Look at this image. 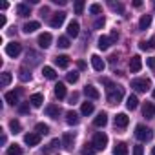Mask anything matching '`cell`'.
<instances>
[{"label":"cell","instance_id":"1","mask_svg":"<svg viewBox=\"0 0 155 155\" xmlns=\"http://www.w3.org/2000/svg\"><path fill=\"white\" fill-rule=\"evenodd\" d=\"M122 97H124V88H120V86H110L108 88V102L110 104H119Z\"/></svg>","mask_w":155,"mask_h":155},{"label":"cell","instance_id":"2","mask_svg":"<svg viewBox=\"0 0 155 155\" xmlns=\"http://www.w3.org/2000/svg\"><path fill=\"white\" fill-rule=\"evenodd\" d=\"M135 137H137L139 140L146 142V140H151V139H153V131H151L150 128H146V126L139 124V126L135 128Z\"/></svg>","mask_w":155,"mask_h":155},{"label":"cell","instance_id":"3","mask_svg":"<svg viewBox=\"0 0 155 155\" xmlns=\"http://www.w3.org/2000/svg\"><path fill=\"white\" fill-rule=\"evenodd\" d=\"M93 148L95 150H104L106 146H108V135L106 133H102V131H99V133H95L93 135Z\"/></svg>","mask_w":155,"mask_h":155},{"label":"cell","instance_id":"4","mask_svg":"<svg viewBox=\"0 0 155 155\" xmlns=\"http://www.w3.org/2000/svg\"><path fill=\"white\" fill-rule=\"evenodd\" d=\"M150 86H151L150 79H133L131 81V88L135 91H146V90H150Z\"/></svg>","mask_w":155,"mask_h":155},{"label":"cell","instance_id":"5","mask_svg":"<svg viewBox=\"0 0 155 155\" xmlns=\"http://www.w3.org/2000/svg\"><path fill=\"white\" fill-rule=\"evenodd\" d=\"M20 51H22V46H20L18 42H9V44H6V55H8V57L17 58V57L20 55Z\"/></svg>","mask_w":155,"mask_h":155},{"label":"cell","instance_id":"6","mask_svg":"<svg viewBox=\"0 0 155 155\" xmlns=\"http://www.w3.org/2000/svg\"><path fill=\"white\" fill-rule=\"evenodd\" d=\"M64 20H66V13L64 11H58V13H53L49 24H51V28H60L64 24Z\"/></svg>","mask_w":155,"mask_h":155},{"label":"cell","instance_id":"7","mask_svg":"<svg viewBox=\"0 0 155 155\" xmlns=\"http://www.w3.org/2000/svg\"><path fill=\"white\" fill-rule=\"evenodd\" d=\"M140 68H142V58L139 55H133L131 60H130V71L137 73V71H140Z\"/></svg>","mask_w":155,"mask_h":155},{"label":"cell","instance_id":"8","mask_svg":"<svg viewBox=\"0 0 155 155\" xmlns=\"http://www.w3.org/2000/svg\"><path fill=\"white\" fill-rule=\"evenodd\" d=\"M91 66H93L95 71H102L106 64H104V60H102L99 55H91Z\"/></svg>","mask_w":155,"mask_h":155},{"label":"cell","instance_id":"9","mask_svg":"<svg viewBox=\"0 0 155 155\" xmlns=\"http://www.w3.org/2000/svg\"><path fill=\"white\" fill-rule=\"evenodd\" d=\"M84 93H86V97H88V99H93V101H97V99L101 97V93H99V90H97L95 86H91V84L84 88Z\"/></svg>","mask_w":155,"mask_h":155},{"label":"cell","instance_id":"10","mask_svg":"<svg viewBox=\"0 0 155 155\" xmlns=\"http://www.w3.org/2000/svg\"><path fill=\"white\" fill-rule=\"evenodd\" d=\"M128 122H130V117H128L126 113H119V115L115 117V126H117V128H126Z\"/></svg>","mask_w":155,"mask_h":155},{"label":"cell","instance_id":"11","mask_svg":"<svg viewBox=\"0 0 155 155\" xmlns=\"http://www.w3.org/2000/svg\"><path fill=\"white\" fill-rule=\"evenodd\" d=\"M24 142H26L28 146H37V144L40 142V135H38V133H28V135L24 137Z\"/></svg>","mask_w":155,"mask_h":155},{"label":"cell","instance_id":"12","mask_svg":"<svg viewBox=\"0 0 155 155\" xmlns=\"http://www.w3.org/2000/svg\"><path fill=\"white\" fill-rule=\"evenodd\" d=\"M51 40H53V38H51V35H49V33H42V35L38 37V46L46 49V48H49V46H51Z\"/></svg>","mask_w":155,"mask_h":155},{"label":"cell","instance_id":"13","mask_svg":"<svg viewBox=\"0 0 155 155\" xmlns=\"http://www.w3.org/2000/svg\"><path fill=\"white\" fill-rule=\"evenodd\" d=\"M29 102H31L33 108H40L42 102H44V95H42V93H33V95L29 97Z\"/></svg>","mask_w":155,"mask_h":155},{"label":"cell","instance_id":"14","mask_svg":"<svg viewBox=\"0 0 155 155\" xmlns=\"http://www.w3.org/2000/svg\"><path fill=\"white\" fill-rule=\"evenodd\" d=\"M46 115L51 117V119H58V115H60V108L55 106V104H49V106H46Z\"/></svg>","mask_w":155,"mask_h":155},{"label":"cell","instance_id":"15","mask_svg":"<svg viewBox=\"0 0 155 155\" xmlns=\"http://www.w3.org/2000/svg\"><path fill=\"white\" fill-rule=\"evenodd\" d=\"M142 115H144L146 119H153V117H155V106H153L151 102H146L144 108H142Z\"/></svg>","mask_w":155,"mask_h":155},{"label":"cell","instance_id":"16","mask_svg":"<svg viewBox=\"0 0 155 155\" xmlns=\"http://www.w3.org/2000/svg\"><path fill=\"white\" fill-rule=\"evenodd\" d=\"M68 37H79V22H75V20H71L69 24H68Z\"/></svg>","mask_w":155,"mask_h":155},{"label":"cell","instance_id":"17","mask_svg":"<svg viewBox=\"0 0 155 155\" xmlns=\"http://www.w3.org/2000/svg\"><path fill=\"white\" fill-rule=\"evenodd\" d=\"M38 28H40V24H38L37 20H31V22H26V24H24V28H22V31L29 35V33H33V31H37Z\"/></svg>","mask_w":155,"mask_h":155},{"label":"cell","instance_id":"18","mask_svg":"<svg viewBox=\"0 0 155 155\" xmlns=\"http://www.w3.org/2000/svg\"><path fill=\"white\" fill-rule=\"evenodd\" d=\"M93 124L97 126V128H104L106 124H108V115L102 111V113H99L97 117H95V120H93Z\"/></svg>","mask_w":155,"mask_h":155},{"label":"cell","instance_id":"19","mask_svg":"<svg viewBox=\"0 0 155 155\" xmlns=\"http://www.w3.org/2000/svg\"><path fill=\"white\" fill-rule=\"evenodd\" d=\"M73 140H75V133L68 131V133H64V137H62V146L69 150V148L73 146Z\"/></svg>","mask_w":155,"mask_h":155},{"label":"cell","instance_id":"20","mask_svg":"<svg viewBox=\"0 0 155 155\" xmlns=\"http://www.w3.org/2000/svg\"><path fill=\"white\" fill-rule=\"evenodd\" d=\"M150 24H151V15H142L140 20H139V29L144 31V29L150 28Z\"/></svg>","mask_w":155,"mask_h":155},{"label":"cell","instance_id":"21","mask_svg":"<svg viewBox=\"0 0 155 155\" xmlns=\"http://www.w3.org/2000/svg\"><path fill=\"white\" fill-rule=\"evenodd\" d=\"M58 146H62V142L58 140V139H53L49 144H48V148H44V155H49V153H53Z\"/></svg>","mask_w":155,"mask_h":155},{"label":"cell","instance_id":"22","mask_svg":"<svg viewBox=\"0 0 155 155\" xmlns=\"http://www.w3.org/2000/svg\"><path fill=\"white\" fill-rule=\"evenodd\" d=\"M55 64H57L58 68H68V66H69V57H68V55H58V57L55 58Z\"/></svg>","mask_w":155,"mask_h":155},{"label":"cell","instance_id":"23","mask_svg":"<svg viewBox=\"0 0 155 155\" xmlns=\"http://www.w3.org/2000/svg\"><path fill=\"white\" fill-rule=\"evenodd\" d=\"M6 102L8 104H18V91H8L6 93Z\"/></svg>","mask_w":155,"mask_h":155},{"label":"cell","instance_id":"24","mask_svg":"<svg viewBox=\"0 0 155 155\" xmlns=\"http://www.w3.org/2000/svg\"><path fill=\"white\" fill-rule=\"evenodd\" d=\"M66 122H68L69 126L79 124V115H77L75 111H68V113H66Z\"/></svg>","mask_w":155,"mask_h":155},{"label":"cell","instance_id":"25","mask_svg":"<svg viewBox=\"0 0 155 155\" xmlns=\"http://www.w3.org/2000/svg\"><path fill=\"white\" fill-rule=\"evenodd\" d=\"M42 75L46 77V79H49V81L57 79V73H55V69H53L51 66H44V69H42Z\"/></svg>","mask_w":155,"mask_h":155},{"label":"cell","instance_id":"26","mask_svg":"<svg viewBox=\"0 0 155 155\" xmlns=\"http://www.w3.org/2000/svg\"><path fill=\"white\" fill-rule=\"evenodd\" d=\"M110 46H111V38H110V37H104V35H102V37L99 38V49L106 51V49H108Z\"/></svg>","mask_w":155,"mask_h":155},{"label":"cell","instance_id":"27","mask_svg":"<svg viewBox=\"0 0 155 155\" xmlns=\"http://www.w3.org/2000/svg\"><path fill=\"white\" fill-rule=\"evenodd\" d=\"M55 97H57V99H66V86H64L62 82H58V84L55 86Z\"/></svg>","mask_w":155,"mask_h":155},{"label":"cell","instance_id":"28","mask_svg":"<svg viewBox=\"0 0 155 155\" xmlns=\"http://www.w3.org/2000/svg\"><path fill=\"white\" fill-rule=\"evenodd\" d=\"M113 155H128V146L124 142H119L113 150Z\"/></svg>","mask_w":155,"mask_h":155},{"label":"cell","instance_id":"29","mask_svg":"<svg viewBox=\"0 0 155 155\" xmlns=\"http://www.w3.org/2000/svg\"><path fill=\"white\" fill-rule=\"evenodd\" d=\"M137 106H139V99H137L135 95H130L128 101H126V108H128V110H135Z\"/></svg>","mask_w":155,"mask_h":155},{"label":"cell","instance_id":"30","mask_svg":"<svg viewBox=\"0 0 155 155\" xmlns=\"http://www.w3.org/2000/svg\"><path fill=\"white\" fill-rule=\"evenodd\" d=\"M81 113H82V115H91V113H93V102H82Z\"/></svg>","mask_w":155,"mask_h":155},{"label":"cell","instance_id":"31","mask_svg":"<svg viewBox=\"0 0 155 155\" xmlns=\"http://www.w3.org/2000/svg\"><path fill=\"white\" fill-rule=\"evenodd\" d=\"M17 13H18V17H28L29 15V8L26 4H17Z\"/></svg>","mask_w":155,"mask_h":155},{"label":"cell","instance_id":"32","mask_svg":"<svg viewBox=\"0 0 155 155\" xmlns=\"http://www.w3.org/2000/svg\"><path fill=\"white\" fill-rule=\"evenodd\" d=\"M35 131H37L38 135H46V133L49 131V126H48V124H44V122H38V124L35 126Z\"/></svg>","mask_w":155,"mask_h":155},{"label":"cell","instance_id":"33","mask_svg":"<svg viewBox=\"0 0 155 155\" xmlns=\"http://www.w3.org/2000/svg\"><path fill=\"white\" fill-rule=\"evenodd\" d=\"M18 79H20L22 82H28V81H31V73H29L28 69H24V68H22V69L18 71Z\"/></svg>","mask_w":155,"mask_h":155},{"label":"cell","instance_id":"34","mask_svg":"<svg viewBox=\"0 0 155 155\" xmlns=\"http://www.w3.org/2000/svg\"><path fill=\"white\" fill-rule=\"evenodd\" d=\"M20 153H22V148L18 144H11L8 148V155H20Z\"/></svg>","mask_w":155,"mask_h":155},{"label":"cell","instance_id":"35","mask_svg":"<svg viewBox=\"0 0 155 155\" xmlns=\"http://www.w3.org/2000/svg\"><path fill=\"white\" fill-rule=\"evenodd\" d=\"M9 82H11V73H8V71L2 73V81H0V84L6 88V86H9Z\"/></svg>","mask_w":155,"mask_h":155},{"label":"cell","instance_id":"36","mask_svg":"<svg viewBox=\"0 0 155 155\" xmlns=\"http://www.w3.org/2000/svg\"><path fill=\"white\" fill-rule=\"evenodd\" d=\"M81 155H95V148H93V144H86V148H82Z\"/></svg>","mask_w":155,"mask_h":155},{"label":"cell","instance_id":"37","mask_svg":"<svg viewBox=\"0 0 155 155\" xmlns=\"http://www.w3.org/2000/svg\"><path fill=\"white\" fill-rule=\"evenodd\" d=\"M75 13L77 15H82V11H84V2H82V0H79V2H75Z\"/></svg>","mask_w":155,"mask_h":155},{"label":"cell","instance_id":"38","mask_svg":"<svg viewBox=\"0 0 155 155\" xmlns=\"http://www.w3.org/2000/svg\"><path fill=\"white\" fill-rule=\"evenodd\" d=\"M58 48H62V49L69 48V38H68V37H60V38H58Z\"/></svg>","mask_w":155,"mask_h":155},{"label":"cell","instance_id":"39","mask_svg":"<svg viewBox=\"0 0 155 155\" xmlns=\"http://www.w3.org/2000/svg\"><path fill=\"white\" fill-rule=\"evenodd\" d=\"M9 128L13 130V133H18V131L22 130V126H20V122H18V120H11V122H9Z\"/></svg>","mask_w":155,"mask_h":155},{"label":"cell","instance_id":"40","mask_svg":"<svg viewBox=\"0 0 155 155\" xmlns=\"http://www.w3.org/2000/svg\"><path fill=\"white\" fill-rule=\"evenodd\" d=\"M66 81H68V82H71V84H75L77 81H79V73H75V71H73V73H68Z\"/></svg>","mask_w":155,"mask_h":155},{"label":"cell","instance_id":"41","mask_svg":"<svg viewBox=\"0 0 155 155\" xmlns=\"http://www.w3.org/2000/svg\"><path fill=\"white\" fill-rule=\"evenodd\" d=\"M101 11H102V8H101L99 4H93V6H90V13H91V15H99Z\"/></svg>","mask_w":155,"mask_h":155},{"label":"cell","instance_id":"42","mask_svg":"<svg viewBox=\"0 0 155 155\" xmlns=\"http://www.w3.org/2000/svg\"><path fill=\"white\" fill-rule=\"evenodd\" d=\"M110 8H111L113 11H119V13H122V11H124L122 4H115V2H110Z\"/></svg>","mask_w":155,"mask_h":155},{"label":"cell","instance_id":"43","mask_svg":"<svg viewBox=\"0 0 155 155\" xmlns=\"http://www.w3.org/2000/svg\"><path fill=\"white\" fill-rule=\"evenodd\" d=\"M104 24H106V20H104V17H102V18H97V20H95L93 28H95V29H101V28H104Z\"/></svg>","mask_w":155,"mask_h":155},{"label":"cell","instance_id":"44","mask_svg":"<svg viewBox=\"0 0 155 155\" xmlns=\"http://www.w3.org/2000/svg\"><path fill=\"white\" fill-rule=\"evenodd\" d=\"M139 48H140L142 51H146V49H151V48H150V42H146V40H140V42H139Z\"/></svg>","mask_w":155,"mask_h":155},{"label":"cell","instance_id":"45","mask_svg":"<svg viewBox=\"0 0 155 155\" xmlns=\"http://www.w3.org/2000/svg\"><path fill=\"white\" fill-rule=\"evenodd\" d=\"M18 111L20 113H29V104H20L18 106Z\"/></svg>","mask_w":155,"mask_h":155},{"label":"cell","instance_id":"46","mask_svg":"<svg viewBox=\"0 0 155 155\" xmlns=\"http://www.w3.org/2000/svg\"><path fill=\"white\" fill-rule=\"evenodd\" d=\"M133 155H144V148L142 146H135L133 148Z\"/></svg>","mask_w":155,"mask_h":155},{"label":"cell","instance_id":"47","mask_svg":"<svg viewBox=\"0 0 155 155\" xmlns=\"http://www.w3.org/2000/svg\"><path fill=\"white\" fill-rule=\"evenodd\" d=\"M146 64H148L151 69H155V57H150V58L146 60Z\"/></svg>","mask_w":155,"mask_h":155},{"label":"cell","instance_id":"48","mask_svg":"<svg viewBox=\"0 0 155 155\" xmlns=\"http://www.w3.org/2000/svg\"><path fill=\"white\" fill-rule=\"evenodd\" d=\"M77 68H79V69H86V62L79 60V62H77Z\"/></svg>","mask_w":155,"mask_h":155},{"label":"cell","instance_id":"49","mask_svg":"<svg viewBox=\"0 0 155 155\" xmlns=\"http://www.w3.org/2000/svg\"><path fill=\"white\" fill-rule=\"evenodd\" d=\"M6 26V17L2 15V17H0V28H4Z\"/></svg>","mask_w":155,"mask_h":155},{"label":"cell","instance_id":"50","mask_svg":"<svg viewBox=\"0 0 155 155\" xmlns=\"http://www.w3.org/2000/svg\"><path fill=\"white\" fill-rule=\"evenodd\" d=\"M110 38H111V42H113V40H117V38H119V35H117V31H113V33L110 35Z\"/></svg>","mask_w":155,"mask_h":155},{"label":"cell","instance_id":"51","mask_svg":"<svg viewBox=\"0 0 155 155\" xmlns=\"http://www.w3.org/2000/svg\"><path fill=\"white\" fill-rule=\"evenodd\" d=\"M133 6H135V8H140V6H142V2H140V0H135Z\"/></svg>","mask_w":155,"mask_h":155},{"label":"cell","instance_id":"52","mask_svg":"<svg viewBox=\"0 0 155 155\" xmlns=\"http://www.w3.org/2000/svg\"><path fill=\"white\" fill-rule=\"evenodd\" d=\"M8 6H9L8 2H2V4H0V8H2V9H8Z\"/></svg>","mask_w":155,"mask_h":155},{"label":"cell","instance_id":"53","mask_svg":"<svg viewBox=\"0 0 155 155\" xmlns=\"http://www.w3.org/2000/svg\"><path fill=\"white\" fill-rule=\"evenodd\" d=\"M151 155H155V148H153V150H151Z\"/></svg>","mask_w":155,"mask_h":155},{"label":"cell","instance_id":"54","mask_svg":"<svg viewBox=\"0 0 155 155\" xmlns=\"http://www.w3.org/2000/svg\"><path fill=\"white\" fill-rule=\"evenodd\" d=\"M153 99H155V88H153Z\"/></svg>","mask_w":155,"mask_h":155}]
</instances>
